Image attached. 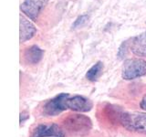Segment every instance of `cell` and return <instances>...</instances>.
<instances>
[{
	"label": "cell",
	"mask_w": 146,
	"mask_h": 137,
	"mask_svg": "<svg viewBox=\"0 0 146 137\" xmlns=\"http://www.w3.org/2000/svg\"><path fill=\"white\" fill-rule=\"evenodd\" d=\"M140 107L144 110V111H146V94L143 96V98L141 99V102H140Z\"/></svg>",
	"instance_id": "cell-14"
},
{
	"label": "cell",
	"mask_w": 146,
	"mask_h": 137,
	"mask_svg": "<svg viewBox=\"0 0 146 137\" xmlns=\"http://www.w3.org/2000/svg\"><path fill=\"white\" fill-rule=\"evenodd\" d=\"M146 74V61L141 59H128L123 63L121 76L126 80H134Z\"/></svg>",
	"instance_id": "cell-2"
},
{
	"label": "cell",
	"mask_w": 146,
	"mask_h": 137,
	"mask_svg": "<svg viewBox=\"0 0 146 137\" xmlns=\"http://www.w3.org/2000/svg\"><path fill=\"white\" fill-rule=\"evenodd\" d=\"M36 32V29L35 26L32 24L30 21H29L24 17L20 16V42H26L27 40H29L34 37Z\"/></svg>",
	"instance_id": "cell-8"
},
{
	"label": "cell",
	"mask_w": 146,
	"mask_h": 137,
	"mask_svg": "<svg viewBox=\"0 0 146 137\" xmlns=\"http://www.w3.org/2000/svg\"><path fill=\"white\" fill-rule=\"evenodd\" d=\"M27 118H29V115H27L26 112H21L20 113V122L21 123L24 122Z\"/></svg>",
	"instance_id": "cell-15"
},
{
	"label": "cell",
	"mask_w": 146,
	"mask_h": 137,
	"mask_svg": "<svg viewBox=\"0 0 146 137\" xmlns=\"http://www.w3.org/2000/svg\"><path fill=\"white\" fill-rule=\"evenodd\" d=\"M102 70H103V64L102 61H98L96 64H94L88 71H87L86 78L90 81L97 80L100 78V76L102 75Z\"/></svg>",
	"instance_id": "cell-11"
},
{
	"label": "cell",
	"mask_w": 146,
	"mask_h": 137,
	"mask_svg": "<svg viewBox=\"0 0 146 137\" xmlns=\"http://www.w3.org/2000/svg\"><path fill=\"white\" fill-rule=\"evenodd\" d=\"M88 20H89L88 15H81L74 21V23H73L71 26V29H79V27H81L82 26H84L86 23L88 22Z\"/></svg>",
	"instance_id": "cell-12"
},
{
	"label": "cell",
	"mask_w": 146,
	"mask_h": 137,
	"mask_svg": "<svg viewBox=\"0 0 146 137\" xmlns=\"http://www.w3.org/2000/svg\"><path fill=\"white\" fill-rule=\"evenodd\" d=\"M120 122L125 129L146 134V113L124 112L120 116Z\"/></svg>",
	"instance_id": "cell-1"
},
{
	"label": "cell",
	"mask_w": 146,
	"mask_h": 137,
	"mask_svg": "<svg viewBox=\"0 0 146 137\" xmlns=\"http://www.w3.org/2000/svg\"><path fill=\"white\" fill-rule=\"evenodd\" d=\"M130 49L136 56L146 57V32L132 39Z\"/></svg>",
	"instance_id": "cell-9"
},
{
	"label": "cell",
	"mask_w": 146,
	"mask_h": 137,
	"mask_svg": "<svg viewBox=\"0 0 146 137\" xmlns=\"http://www.w3.org/2000/svg\"><path fill=\"white\" fill-rule=\"evenodd\" d=\"M70 97L68 93H60L56 97L49 100L44 105L43 112L47 116H56L61 113L63 111L67 110L66 100Z\"/></svg>",
	"instance_id": "cell-4"
},
{
	"label": "cell",
	"mask_w": 146,
	"mask_h": 137,
	"mask_svg": "<svg viewBox=\"0 0 146 137\" xmlns=\"http://www.w3.org/2000/svg\"><path fill=\"white\" fill-rule=\"evenodd\" d=\"M66 129L74 134H84L91 128V121L89 117L81 114H72L64 121Z\"/></svg>",
	"instance_id": "cell-3"
},
{
	"label": "cell",
	"mask_w": 146,
	"mask_h": 137,
	"mask_svg": "<svg viewBox=\"0 0 146 137\" xmlns=\"http://www.w3.org/2000/svg\"><path fill=\"white\" fill-rule=\"evenodd\" d=\"M32 137H64V132L57 124H40L35 129Z\"/></svg>",
	"instance_id": "cell-7"
},
{
	"label": "cell",
	"mask_w": 146,
	"mask_h": 137,
	"mask_svg": "<svg viewBox=\"0 0 146 137\" xmlns=\"http://www.w3.org/2000/svg\"><path fill=\"white\" fill-rule=\"evenodd\" d=\"M66 107L74 112H86L90 111L92 108V102L83 96L76 95L73 97H68L66 100Z\"/></svg>",
	"instance_id": "cell-6"
},
{
	"label": "cell",
	"mask_w": 146,
	"mask_h": 137,
	"mask_svg": "<svg viewBox=\"0 0 146 137\" xmlns=\"http://www.w3.org/2000/svg\"><path fill=\"white\" fill-rule=\"evenodd\" d=\"M47 3L48 0H25L20 5V10L31 20L36 21Z\"/></svg>",
	"instance_id": "cell-5"
},
{
	"label": "cell",
	"mask_w": 146,
	"mask_h": 137,
	"mask_svg": "<svg viewBox=\"0 0 146 137\" xmlns=\"http://www.w3.org/2000/svg\"><path fill=\"white\" fill-rule=\"evenodd\" d=\"M43 50L39 47L36 45L31 46L27 48L25 51V59L26 61L30 64H36L38 63L43 57Z\"/></svg>",
	"instance_id": "cell-10"
},
{
	"label": "cell",
	"mask_w": 146,
	"mask_h": 137,
	"mask_svg": "<svg viewBox=\"0 0 146 137\" xmlns=\"http://www.w3.org/2000/svg\"><path fill=\"white\" fill-rule=\"evenodd\" d=\"M127 41H124L121 45V47L119 48L118 50V58L119 59H123V57L126 55V51H127Z\"/></svg>",
	"instance_id": "cell-13"
}]
</instances>
